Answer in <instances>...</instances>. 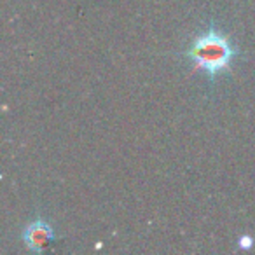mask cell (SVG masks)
Returning <instances> with one entry per match:
<instances>
[{
	"label": "cell",
	"mask_w": 255,
	"mask_h": 255,
	"mask_svg": "<svg viewBox=\"0 0 255 255\" xmlns=\"http://www.w3.org/2000/svg\"><path fill=\"white\" fill-rule=\"evenodd\" d=\"M236 54L238 51L231 46L229 39L213 28L201 33L187 51V56L192 60V63L210 79H215V75H219L220 72L229 70L231 61Z\"/></svg>",
	"instance_id": "1"
},
{
	"label": "cell",
	"mask_w": 255,
	"mask_h": 255,
	"mask_svg": "<svg viewBox=\"0 0 255 255\" xmlns=\"http://www.w3.org/2000/svg\"><path fill=\"white\" fill-rule=\"evenodd\" d=\"M54 240V229L49 222L44 219H37L32 224L23 229V241L28 250L35 252V254H42L51 241Z\"/></svg>",
	"instance_id": "2"
},
{
	"label": "cell",
	"mask_w": 255,
	"mask_h": 255,
	"mask_svg": "<svg viewBox=\"0 0 255 255\" xmlns=\"http://www.w3.org/2000/svg\"><path fill=\"white\" fill-rule=\"evenodd\" d=\"M238 247H240L241 250H250V248L254 247V238L252 236H241L240 240H238Z\"/></svg>",
	"instance_id": "3"
}]
</instances>
